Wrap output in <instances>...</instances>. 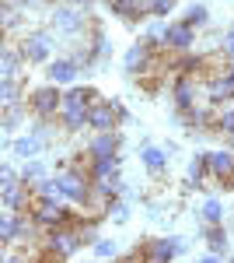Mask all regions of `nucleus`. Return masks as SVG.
I'll return each instance as SVG.
<instances>
[{
  "mask_svg": "<svg viewBox=\"0 0 234 263\" xmlns=\"http://www.w3.org/2000/svg\"><path fill=\"white\" fill-rule=\"evenodd\" d=\"M42 246H46V260H70V256H77L80 249L88 246V239H84V228L74 221V224L46 228Z\"/></svg>",
  "mask_w": 234,
  "mask_h": 263,
  "instance_id": "f257e3e1",
  "label": "nucleus"
},
{
  "mask_svg": "<svg viewBox=\"0 0 234 263\" xmlns=\"http://www.w3.org/2000/svg\"><path fill=\"white\" fill-rule=\"evenodd\" d=\"M56 193L63 197V200H70V203H88L91 193H95V179H91L88 168L67 165V168L56 172Z\"/></svg>",
  "mask_w": 234,
  "mask_h": 263,
  "instance_id": "f03ea898",
  "label": "nucleus"
},
{
  "mask_svg": "<svg viewBox=\"0 0 234 263\" xmlns=\"http://www.w3.org/2000/svg\"><path fill=\"white\" fill-rule=\"evenodd\" d=\"M25 102H28V112L39 123H53V120H59V109H63V88L53 81L39 84V88H28Z\"/></svg>",
  "mask_w": 234,
  "mask_h": 263,
  "instance_id": "7ed1b4c3",
  "label": "nucleus"
},
{
  "mask_svg": "<svg viewBox=\"0 0 234 263\" xmlns=\"http://www.w3.org/2000/svg\"><path fill=\"white\" fill-rule=\"evenodd\" d=\"M119 123H122V105L112 99H98L91 109H88V130H95V134H101V130H116Z\"/></svg>",
  "mask_w": 234,
  "mask_h": 263,
  "instance_id": "20e7f679",
  "label": "nucleus"
},
{
  "mask_svg": "<svg viewBox=\"0 0 234 263\" xmlns=\"http://www.w3.org/2000/svg\"><path fill=\"white\" fill-rule=\"evenodd\" d=\"M53 28L67 32V35H88L91 28V18L84 14V7H74V4H63L53 11Z\"/></svg>",
  "mask_w": 234,
  "mask_h": 263,
  "instance_id": "39448f33",
  "label": "nucleus"
},
{
  "mask_svg": "<svg viewBox=\"0 0 234 263\" xmlns=\"http://www.w3.org/2000/svg\"><path fill=\"white\" fill-rule=\"evenodd\" d=\"M161 42H164L168 53H189L196 46V28H189L185 21L164 25V28H161Z\"/></svg>",
  "mask_w": 234,
  "mask_h": 263,
  "instance_id": "423d86ee",
  "label": "nucleus"
},
{
  "mask_svg": "<svg viewBox=\"0 0 234 263\" xmlns=\"http://www.w3.org/2000/svg\"><path fill=\"white\" fill-rule=\"evenodd\" d=\"M21 57L25 63H49V49H53V32H28L21 39Z\"/></svg>",
  "mask_w": 234,
  "mask_h": 263,
  "instance_id": "0eeeda50",
  "label": "nucleus"
},
{
  "mask_svg": "<svg viewBox=\"0 0 234 263\" xmlns=\"http://www.w3.org/2000/svg\"><path fill=\"white\" fill-rule=\"evenodd\" d=\"M182 253H185V242H182L178 235H172V239H154V242H147L143 249H140V256H143V260H154V263L178 260Z\"/></svg>",
  "mask_w": 234,
  "mask_h": 263,
  "instance_id": "6e6552de",
  "label": "nucleus"
},
{
  "mask_svg": "<svg viewBox=\"0 0 234 263\" xmlns=\"http://www.w3.org/2000/svg\"><path fill=\"white\" fill-rule=\"evenodd\" d=\"M105 7L112 11V18L126 21V25H137L151 14V4L147 0H105Z\"/></svg>",
  "mask_w": 234,
  "mask_h": 263,
  "instance_id": "1a4fd4ad",
  "label": "nucleus"
},
{
  "mask_svg": "<svg viewBox=\"0 0 234 263\" xmlns=\"http://www.w3.org/2000/svg\"><path fill=\"white\" fill-rule=\"evenodd\" d=\"M35 200V193H32V186L25 179L11 182V186H0V203L7 207V211H28Z\"/></svg>",
  "mask_w": 234,
  "mask_h": 263,
  "instance_id": "9d476101",
  "label": "nucleus"
},
{
  "mask_svg": "<svg viewBox=\"0 0 234 263\" xmlns=\"http://www.w3.org/2000/svg\"><path fill=\"white\" fill-rule=\"evenodd\" d=\"M80 74V60L77 57H59V60H49V70H46V78L59 88H67V84H74V78Z\"/></svg>",
  "mask_w": 234,
  "mask_h": 263,
  "instance_id": "9b49d317",
  "label": "nucleus"
},
{
  "mask_svg": "<svg viewBox=\"0 0 234 263\" xmlns=\"http://www.w3.org/2000/svg\"><path fill=\"white\" fill-rule=\"evenodd\" d=\"M172 99H175L178 112H185V109H193V105H196V78H193V74H175Z\"/></svg>",
  "mask_w": 234,
  "mask_h": 263,
  "instance_id": "f8f14e48",
  "label": "nucleus"
},
{
  "mask_svg": "<svg viewBox=\"0 0 234 263\" xmlns=\"http://www.w3.org/2000/svg\"><path fill=\"white\" fill-rule=\"evenodd\" d=\"M224 102H234V81L220 70V74H210V84H206V105H224Z\"/></svg>",
  "mask_w": 234,
  "mask_h": 263,
  "instance_id": "ddd939ff",
  "label": "nucleus"
},
{
  "mask_svg": "<svg viewBox=\"0 0 234 263\" xmlns=\"http://www.w3.org/2000/svg\"><path fill=\"white\" fill-rule=\"evenodd\" d=\"M119 144H122V137H119L116 130H101V134H95L91 144H88V158H109V155H119Z\"/></svg>",
  "mask_w": 234,
  "mask_h": 263,
  "instance_id": "4468645a",
  "label": "nucleus"
},
{
  "mask_svg": "<svg viewBox=\"0 0 234 263\" xmlns=\"http://www.w3.org/2000/svg\"><path fill=\"white\" fill-rule=\"evenodd\" d=\"M88 172L91 179H116L119 176V155H109V158H88Z\"/></svg>",
  "mask_w": 234,
  "mask_h": 263,
  "instance_id": "2eb2a0df",
  "label": "nucleus"
},
{
  "mask_svg": "<svg viewBox=\"0 0 234 263\" xmlns=\"http://www.w3.org/2000/svg\"><path fill=\"white\" fill-rule=\"evenodd\" d=\"M140 162H143V168H147L151 176H161V172L168 168V151H161V147H154V144H147V147L140 151Z\"/></svg>",
  "mask_w": 234,
  "mask_h": 263,
  "instance_id": "dca6fc26",
  "label": "nucleus"
},
{
  "mask_svg": "<svg viewBox=\"0 0 234 263\" xmlns=\"http://www.w3.org/2000/svg\"><path fill=\"white\" fill-rule=\"evenodd\" d=\"M203 239L210 246V253H217L220 260L227 256V228H224V224H206V228H203Z\"/></svg>",
  "mask_w": 234,
  "mask_h": 263,
  "instance_id": "f3484780",
  "label": "nucleus"
},
{
  "mask_svg": "<svg viewBox=\"0 0 234 263\" xmlns=\"http://www.w3.org/2000/svg\"><path fill=\"white\" fill-rule=\"evenodd\" d=\"M21 63H25V57H21L18 46H4V53H0V78H18Z\"/></svg>",
  "mask_w": 234,
  "mask_h": 263,
  "instance_id": "a211bd4d",
  "label": "nucleus"
},
{
  "mask_svg": "<svg viewBox=\"0 0 234 263\" xmlns=\"http://www.w3.org/2000/svg\"><path fill=\"white\" fill-rule=\"evenodd\" d=\"M42 141H46L42 134H28V137H18V141L11 144V151H14L18 158H35L42 151Z\"/></svg>",
  "mask_w": 234,
  "mask_h": 263,
  "instance_id": "6ab92c4d",
  "label": "nucleus"
},
{
  "mask_svg": "<svg viewBox=\"0 0 234 263\" xmlns=\"http://www.w3.org/2000/svg\"><path fill=\"white\" fill-rule=\"evenodd\" d=\"M182 21H185L189 28H196V32H199V28H206V25H210V7H206V4H189Z\"/></svg>",
  "mask_w": 234,
  "mask_h": 263,
  "instance_id": "aec40b11",
  "label": "nucleus"
},
{
  "mask_svg": "<svg viewBox=\"0 0 234 263\" xmlns=\"http://www.w3.org/2000/svg\"><path fill=\"white\" fill-rule=\"evenodd\" d=\"M206 179H214L210 176V155H196L193 165H189V182L193 186H203Z\"/></svg>",
  "mask_w": 234,
  "mask_h": 263,
  "instance_id": "412c9836",
  "label": "nucleus"
},
{
  "mask_svg": "<svg viewBox=\"0 0 234 263\" xmlns=\"http://www.w3.org/2000/svg\"><path fill=\"white\" fill-rule=\"evenodd\" d=\"M21 102V84L18 78H0V105H18Z\"/></svg>",
  "mask_w": 234,
  "mask_h": 263,
  "instance_id": "4be33fe9",
  "label": "nucleus"
},
{
  "mask_svg": "<svg viewBox=\"0 0 234 263\" xmlns=\"http://www.w3.org/2000/svg\"><path fill=\"white\" fill-rule=\"evenodd\" d=\"M21 120H28V102H18V105H7L4 109V130L7 134H14V126Z\"/></svg>",
  "mask_w": 234,
  "mask_h": 263,
  "instance_id": "5701e85b",
  "label": "nucleus"
},
{
  "mask_svg": "<svg viewBox=\"0 0 234 263\" xmlns=\"http://www.w3.org/2000/svg\"><path fill=\"white\" fill-rule=\"evenodd\" d=\"M214 134H224V137H234V105L220 109L214 120Z\"/></svg>",
  "mask_w": 234,
  "mask_h": 263,
  "instance_id": "b1692460",
  "label": "nucleus"
},
{
  "mask_svg": "<svg viewBox=\"0 0 234 263\" xmlns=\"http://www.w3.org/2000/svg\"><path fill=\"white\" fill-rule=\"evenodd\" d=\"M203 221L206 224H224V203L217 200V197H210V200L203 203Z\"/></svg>",
  "mask_w": 234,
  "mask_h": 263,
  "instance_id": "393cba45",
  "label": "nucleus"
},
{
  "mask_svg": "<svg viewBox=\"0 0 234 263\" xmlns=\"http://www.w3.org/2000/svg\"><path fill=\"white\" fill-rule=\"evenodd\" d=\"M21 179L28 182V186H35L39 179H46V165H42V162H32V158H25V168H21Z\"/></svg>",
  "mask_w": 234,
  "mask_h": 263,
  "instance_id": "a878e982",
  "label": "nucleus"
},
{
  "mask_svg": "<svg viewBox=\"0 0 234 263\" xmlns=\"http://www.w3.org/2000/svg\"><path fill=\"white\" fill-rule=\"evenodd\" d=\"M91 249H95L98 260H116V242H112V239H101V235H98L95 242H91Z\"/></svg>",
  "mask_w": 234,
  "mask_h": 263,
  "instance_id": "bb28decb",
  "label": "nucleus"
},
{
  "mask_svg": "<svg viewBox=\"0 0 234 263\" xmlns=\"http://www.w3.org/2000/svg\"><path fill=\"white\" fill-rule=\"evenodd\" d=\"M175 11V0H151V18H168Z\"/></svg>",
  "mask_w": 234,
  "mask_h": 263,
  "instance_id": "cd10ccee",
  "label": "nucleus"
},
{
  "mask_svg": "<svg viewBox=\"0 0 234 263\" xmlns=\"http://www.w3.org/2000/svg\"><path fill=\"white\" fill-rule=\"evenodd\" d=\"M109 218H112V221H116V224L130 221V207H126V203H122V200H112V207H109Z\"/></svg>",
  "mask_w": 234,
  "mask_h": 263,
  "instance_id": "c85d7f7f",
  "label": "nucleus"
},
{
  "mask_svg": "<svg viewBox=\"0 0 234 263\" xmlns=\"http://www.w3.org/2000/svg\"><path fill=\"white\" fill-rule=\"evenodd\" d=\"M21 176L14 172V165H0V186H11V182H18Z\"/></svg>",
  "mask_w": 234,
  "mask_h": 263,
  "instance_id": "c756f323",
  "label": "nucleus"
},
{
  "mask_svg": "<svg viewBox=\"0 0 234 263\" xmlns=\"http://www.w3.org/2000/svg\"><path fill=\"white\" fill-rule=\"evenodd\" d=\"M224 57H227V60H234V25L224 32Z\"/></svg>",
  "mask_w": 234,
  "mask_h": 263,
  "instance_id": "7c9ffc66",
  "label": "nucleus"
},
{
  "mask_svg": "<svg viewBox=\"0 0 234 263\" xmlns=\"http://www.w3.org/2000/svg\"><path fill=\"white\" fill-rule=\"evenodd\" d=\"M67 4H74V7H91L95 0H67Z\"/></svg>",
  "mask_w": 234,
  "mask_h": 263,
  "instance_id": "2f4dec72",
  "label": "nucleus"
},
{
  "mask_svg": "<svg viewBox=\"0 0 234 263\" xmlns=\"http://www.w3.org/2000/svg\"><path fill=\"white\" fill-rule=\"evenodd\" d=\"M21 7H28V4H42V0H18Z\"/></svg>",
  "mask_w": 234,
  "mask_h": 263,
  "instance_id": "473e14b6",
  "label": "nucleus"
}]
</instances>
